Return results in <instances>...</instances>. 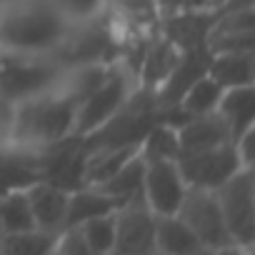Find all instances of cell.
I'll list each match as a JSON object with an SVG mask.
<instances>
[{
    "instance_id": "1",
    "label": "cell",
    "mask_w": 255,
    "mask_h": 255,
    "mask_svg": "<svg viewBox=\"0 0 255 255\" xmlns=\"http://www.w3.org/2000/svg\"><path fill=\"white\" fill-rule=\"evenodd\" d=\"M75 113L78 98L58 78L50 88L15 103L10 148L38 153L75 135Z\"/></svg>"
},
{
    "instance_id": "2",
    "label": "cell",
    "mask_w": 255,
    "mask_h": 255,
    "mask_svg": "<svg viewBox=\"0 0 255 255\" xmlns=\"http://www.w3.org/2000/svg\"><path fill=\"white\" fill-rule=\"evenodd\" d=\"M73 25L50 0H15L0 5V53L55 55Z\"/></svg>"
},
{
    "instance_id": "3",
    "label": "cell",
    "mask_w": 255,
    "mask_h": 255,
    "mask_svg": "<svg viewBox=\"0 0 255 255\" xmlns=\"http://www.w3.org/2000/svg\"><path fill=\"white\" fill-rule=\"evenodd\" d=\"M138 88L135 75L128 70L120 60H115L105 78L80 100L78 113H75V135L85 138L120 110V105L130 98V93Z\"/></svg>"
},
{
    "instance_id": "4",
    "label": "cell",
    "mask_w": 255,
    "mask_h": 255,
    "mask_svg": "<svg viewBox=\"0 0 255 255\" xmlns=\"http://www.w3.org/2000/svg\"><path fill=\"white\" fill-rule=\"evenodd\" d=\"M228 235L238 245H255V168H240L213 190Z\"/></svg>"
},
{
    "instance_id": "5",
    "label": "cell",
    "mask_w": 255,
    "mask_h": 255,
    "mask_svg": "<svg viewBox=\"0 0 255 255\" xmlns=\"http://www.w3.org/2000/svg\"><path fill=\"white\" fill-rule=\"evenodd\" d=\"M63 65L55 55L0 53V93L13 103L58 83Z\"/></svg>"
},
{
    "instance_id": "6",
    "label": "cell",
    "mask_w": 255,
    "mask_h": 255,
    "mask_svg": "<svg viewBox=\"0 0 255 255\" xmlns=\"http://www.w3.org/2000/svg\"><path fill=\"white\" fill-rule=\"evenodd\" d=\"M178 168H180L188 188L215 190L218 185H223L233 173H238L245 165L240 163L233 143H223V145H215L208 150L178 155Z\"/></svg>"
},
{
    "instance_id": "7",
    "label": "cell",
    "mask_w": 255,
    "mask_h": 255,
    "mask_svg": "<svg viewBox=\"0 0 255 255\" xmlns=\"http://www.w3.org/2000/svg\"><path fill=\"white\" fill-rule=\"evenodd\" d=\"M175 215L193 230V235L200 240L203 248L218 250V248H225L233 243L228 235V228L223 223V215H220V208H218L213 190L188 188Z\"/></svg>"
},
{
    "instance_id": "8",
    "label": "cell",
    "mask_w": 255,
    "mask_h": 255,
    "mask_svg": "<svg viewBox=\"0 0 255 255\" xmlns=\"http://www.w3.org/2000/svg\"><path fill=\"white\" fill-rule=\"evenodd\" d=\"M115 218V240L110 255H150L155 250V215L143 198L123 203L113 213Z\"/></svg>"
},
{
    "instance_id": "9",
    "label": "cell",
    "mask_w": 255,
    "mask_h": 255,
    "mask_svg": "<svg viewBox=\"0 0 255 255\" xmlns=\"http://www.w3.org/2000/svg\"><path fill=\"white\" fill-rule=\"evenodd\" d=\"M205 48L210 55L255 50V5L215 8Z\"/></svg>"
},
{
    "instance_id": "10",
    "label": "cell",
    "mask_w": 255,
    "mask_h": 255,
    "mask_svg": "<svg viewBox=\"0 0 255 255\" xmlns=\"http://www.w3.org/2000/svg\"><path fill=\"white\" fill-rule=\"evenodd\" d=\"M185 180L178 160H150L143 170V200L153 215H175L185 198Z\"/></svg>"
},
{
    "instance_id": "11",
    "label": "cell",
    "mask_w": 255,
    "mask_h": 255,
    "mask_svg": "<svg viewBox=\"0 0 255 255\" xmlns=\"http://www.w3.org/2000/svg\"><path fill=\"white\" fill-rule=\"evenodd\" d=\"M180 55H183V50L173 40H168L158 28V33L150 38V43L143 53V60H140V68H138V75H135L138 88L158 95V90L165 85V80L175 70Z\"/></svg>"
},
{
    "instance_id": "12",
    "label": "cell",
    "mask_w": 255,
    "mask_h": 255,
    "mask_svg": "<svg viewBox=\"0 0 255 255\" xmlns=\"http://www.w3.org/2000/svg\"><path fill=\"white\" fill-rule=\"evenodd\" d=\"M68 193L48 180H35L25 188L35 228L48 233H63L65 230V210H68Z\"/></svg>"
},
{
    "instance_id": "13",
    "label": "cell",
    "mask_w": 255,
    "mask_h": 255,
    "mask_svg": "<svg viewBox=\"0 0 255 255\" xmlns=\"http://www.w3.org/2000/svg\"><path fill=\"white\" fill-rule=\"evenodd\" d=\"M178 133V145H180V155L183 153H198V150H208L223 143H233L228 128L223 125V120L218 118V113H205V115H193L185 118L180 125H175Z\"/></svg>"
},
{
    "instance_id": "14",
    "label": "cell",
    "mask_w": 255,
    "mask_h": 255,
    "mask_svg": "<svg viewBox=\"0 0 255 255\" xmlns=\"http://www.w3.org/2000/svg\"><path fill=\"white\" fill-rule=\"evenodd\" d=\"M215 113L228 128L230 140L255 128V85L225 88L215 105Z\"/></svg>"
},
{
    "instance_id": "15",
    "label": "cell",
    "mask_w": 255,
    "mask_h": 255,
    "mask_svg": "<svg viewBox=\"0 0 255 255\" xmlns=\"http://www.w3.org/2000/svg\"><path fill=\"white\" fill-rule=\"evenodd\" d=\"M213 15H215V8L170 15V18L160 20V33L168 40H173L183 53L195 50V48H205V38H208Z\"/></svg>"
},
{
    "instance_id": "16",
    "label": "cell",
    "mask_w": 255,
    "mask_h": 255,
    "mask_svg": "<svg viewBox=\"0 0 255 255\" xmlns=\"http://www.w3.org/2000/svg\"><path fill=\"white\" fill-rule=\"evenodd\" d=\"M208 75L225 90L240 85H255V50L250 53H213Z\"/></svg>"
},
{
    "instance_id": "17",
    "label": "cell",
    "mask_w": 255,
    "mask_h": 255,
    "mask_svg": "<svg viewBox=\"0 0 255 255\" xmlns=\"http://www.w3.org/2000/svg\"><path fill=\"white\" fill-rule=\"evenodd\" d=\"M118 208V203L105 195L103 190H98L95 185H80L75 190L68 193V210H65V230L68 228H78L80 223L98 218V215H108Z\"/></svg>"
},
{
    "instance_id": "18",
    "label": "cell",
    "mask_w": 255,
    "mask_h": 255,
    "mask_svg": "<svg viewBox=\"0 0 255 255\" xmlns=\"http://www.w3.org/2000/svg\"><path fill=\"white\" fill-rule=\"evenodd\" d=\"M155 250L165 255H193L200 250V240L178 215H155Z\"/></svg>"
},
{
    "instance_id": "19",
    "label": "cell",
    "mask_w": 255,
    "mask_h": 255,
    "mask_svg": "<svg viewBox=\"0 0 255 255\" xmlns=\"http://www.w3.org/2000/svg\"><path fill=\"white\" fill-rule=\"evenodd\" d=\"M143 170H145V160L135 153L118 173H113L105 183H100L95 188L103 190L105 195H110L118 205L138 200V198H143Z\"/></svg>"
},
{
    "instance_id": "20",
    "label": "cell",
    "mask_w": 255,
    "mask_h": 255,
    "mask_svg": "<svg viewBox=\"0 0 255 255\" xmlns=\"http://www.w3.org/2000/svg\"><path fill=\"white\" fill-rule=\"evenodd\" d=\"M58 233L40 228L0 233V255H53L58 248Z\"/></svg>"
},
{
    "instance_id": "21",
    "label": "cell",
    "mask_w": 255,
    "mask_h": 255,
    "mask_svg": "<svg viewBox=\"0 0 255 255\" xmlns=\"http://www.w3.org/2000/svg\"><path fill=\"white\" fill-rule=\"evenodd\" d=\"M138 155L145 163H150V160H178L180 145H178L175 125L158 118L150 125V130L143 135V140L138 143Z\"/></svg>"
},
{
    "instance_id": "22",
    "label": "cell",
    "mask_w": 255,
    "mask_h": 255,
    "mask_svg": "<svg viewBox=\"0 0 255 255\" xmlns=\"http://www.w3.org/2000/svg\"><path fill=\"white\" fill-rule=\"evenodd\" d=\"M220 93H223V88L205 73V75H200L198 80H193L185 90H183V95L178 98V103L173 105V108H178L183 115H188V118H193V115H205V113H213L215 110V105H218V100H220Z\"/></svg>"
},
{
    "instance_id": "23",
    "label": "cell",
    "mask_w": 255,
    "mask_h": 255,
    "mask_svg": "<svg viewBox=\"0 0 255 255\" xmlns=\"http://www.w3.org/2000/svg\"><path fill=\"white\" fill-rule=\"evenodd\" d=\"M30 228H35V220L25 188H15L0 195V233H18Z\"/></svg>"
},
{
    "instance_id": "24",
    "label": "cell",
    "mask_w": 255,
    "mask_h": 255,
    "mask_svg": "<svg viewBox=\"0 0 255 255\" xmlns=\"http://www.w3.org/2000/svg\"><path fill=\"white\" fill-rule=\"evenodd\" d=\"M113 213L90 218V220H85L75 228L78 235L83 238V243L95 255H110V250H113V240H115V218H113Z\"/></svg>"
},
{
    "instance_id": "25",
    "label": "cell",
    "mask_w": 255,
    "mask_h": 255,
    "mask_svg": "<svg viewBox=\"0 0 255 255\" xmlns=\"http://www.w3.org/2000/svg\"><path fill=\"white\" fill-rule=\"evenodd\" d=\"M50 3L70 20V23H88L105 13L108 0H50Z\"/></svg>"
},
{
    "instance_id": "26",
    "label": "cell",
    "mask_w": 255,
    "mask_h": 255,
    "mask_svg": "<svg viewBox=\"0 0 255 255\" xmlns=\"http://www.w3.org/2000/svg\"><path fill=\"white\" fill-rule=\"evenodd\" d=\"M55 255H95V253L83 243V238L78 235L75 228H68V230H63L60 238H58Z\"/></svg>"
},
{
    "instance_id": "27",
    "label": "cell",
    "mask_w": 255,
    "mask_h": 255,
    "mask_svg": "<svg viewBox=\"0 0 255 255\" xmlns=\"http://www.w3.org/2000/svg\"><path fill=\"white\" fill-rule=\"evenodd\" d=\"M245 248H250V245L230 243V245H225V248H218V250H215V255H245Z\"/></svg>"
},
{
    "instance_id": "28",
    "label": "cell",
    "mask_w": 255,
    "mask_h": 255,
    "mask_svg": "<svg viewBox=\"0 0 255 255\" xmlns=\"http://www.w3.org/2000/svg\"><path fill=\"white\" fill-rule=\"evenodd\" d=\"M193 255H215V250H213V248H200V250H195Z\"/></svg>"
},
{
    "instance_id": "29",
    "label": "cell",
    "mask_w": 255,
    "mask_h": 255,
    "mask_svg": "<svg viewBox=\"0 0 255 255\" xmlns=\"http://www.w3.org/2000/svg\"><path fill=\"white\" fill-rule=\"evenodd\" d=\"M245 255H255V245H250V248H245Z\"/></svg>"
},
{
    "instance_id": "30",
    "label": "cell",
    "mask_w": 255,
    "mask_h": 255,
    "mask_svg": "<svg viewBox=\"0 0 255 255\" xmlns=\"http://www.w3.org/2000/svg\"><path fill=\"white\" fill-rule=\"evenodd\" d=\"M8 3H15V0H0V5H8Z\"/></svg>"
},
{
    "instance_id": "31",
    "label": "cell",
    "mask_w": 255,
    "mask_h": 255,
    "mask_svg": "<svg viewBox=\"0 0 255 255\" xmlns=\"http://www.w3.org/2000/svg\"><path fill=\"white\" fill-rule=\"evenodd\" d=\"M150 255H165V253H158V250H153V253H150Z\"/></svg>"
},
{
    "instance_id": "32",
    "label": "cell",
    "mask_w": 255,
    "mask_h": 255,
    "mask_svg": "<svg viewBox=\"0 0 255 255\" xmlns=\"http://www.w3.org/2000/svg\"><path fill=\"white\" fill-rule=\"evenodd\" d=\"M218 5H220V0H215V8H218Z\"/></svg>"
},
{
    "instance_id": "33",
    "label": "cell",
    "mask_w": 255,
    "mask_h": 255,
    "mask_svg": "<svg viewBox=\"0 0 255 255\" xmlns=\"http://www.w3.org/2000/svg\"><path fill=\"white\" fill-rule=\"evenodd\" d=\"M53 255H55V253H53Z\"/></svg>"
}]
</instances>
